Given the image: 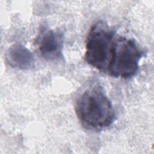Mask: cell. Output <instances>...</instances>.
<instances>
[{
    "instance_id": "1",
    "label": "cell",
    "mask_w": 154,
    "mask_h": 154,
    "mask_svg": "<svg viewBox=\"0 0 154 154\" xmlns=\"http://www.w3.org/2000/svg\"><path fill=\"white\" fill-rule=\"evenodd\" d=\"M76 114L86 129L100 131L109 127L115 120V111L111 100L100 85L84 91L75 106Z\"/></svg>"
},
{
    "instance_id": "2",
    "label": "cell",
    "mask_w": 154,
    "mask_h": 154,
    "mask_svg": "<svg viewBox=\"0 0 154 154\" xmlns=\"http://www.w3.org/2000/svg\"><path fill=\"white\" fill-rule=\"evenodd\" d=\"M143 52L134 39L115 36L107 73L114 78H129L136 75Z\"/></svg>"
},
{
    "instance_id": "5",
    "label": "cell",
    "mask_w": 154,
    "mask_h": 154,
    "mask_svg": "<svg viewBox=\"0 0 154 154\" xmlns=\"http://www.w3.org/2000/svg\"><path fill=\"white\" fill-rule=\"evenodd\" d=\"M8 63L13 67L20 70H28L34 66V57L32 53L20 43L11 46L7 52Z\"/></svg>"
},
{
    "instance_id": "4",
    "label": "cell",
    "mask_w": 154,
    "mask_h": 154,
    "mask_svg": "<svg viewBox=\"0 0 154 154\" xmlns=\"http://www.w3.org/2000/svg\"><path fill=\"white\" fill-rule=\"evenodd\" d=\"M35 43L41 55L45 60L55 61L62 58L64 40L60 31L44 29L38 34Z\"/></svg>"
},
{
    "instance_id": "3",
    "label": "cell",
    "mask_w": 154,
    "mask_h": 154,
    "mask_svg": "<svg viewBox=\"0 0 154 154\" xmlns=\"http://www.w3.org/2000/svg\"><path fill=\"white\" fill-rule=\"evenodd\" d=\"M116 35L106 23L97 22L91 28L86 41L85 60L101 72L106 73Z\"/></svg>"
}]
</instances>
